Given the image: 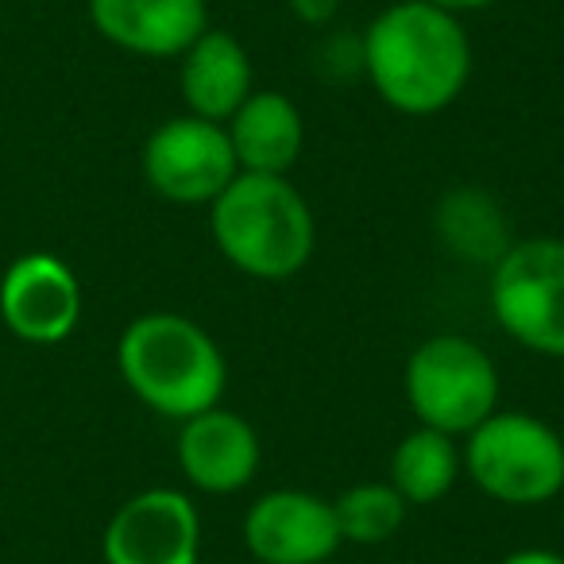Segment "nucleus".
I'll use <instances>...</instances> for the list:
<instances>
[{"mask_svg":"<svg viewBox=\"0 0 564 564\" xmlns=\"http://www.w3.org/2000/svg\"><path fill=\"white\" fill-rule=\"evenodd\" d=\"M364 74L394 112L433 117L468 86L471 40L460 17L425 0H402L364 32Z\"/></svg>","mask_w":564,"mask_h":564,"instance_id":"nucleus-1","label":"nucleus"},{"mask_svg":"<svg viewBox=\"0 0 564 564\" xmlns=\"http://www.w3.org/2000/svg\"><path fill=\"white\" fill-rule=\"evenodd\" d=\"M117 368L124 387L159 417L186 422L220 406L228 364L220 345L182 314H140L117 340Z\"/></svg>","mask_w":564,"mask_h":564,"instance_id":"nucleus-2","label":"nucleus"},{"mask_svg":"<svg viewBox=\"0 0 564 564\" xmlns=\"http://www.w3.org/2000/svg\"><path fill=\"white\" fill-rule=\"evenodd\" d=\"M209 228L220 256L259 282L299 274L317 248L314 209L286 174L240 171L209 205Z\"/></svg>","mask_w":564,"mask_h":564,"instance_id":"nucleus-3","label":"nucleus"},{"mask_svg":"<svg viewBox=\"0 0 564 564\" xmlns=\"http://www.w3.org/2000/svg\"><path fill=\"white\" fill-rule=\"evenodd\" d=\"M464 468L487 499L541 507L564 491V437L522 410H495L468 433Z\"/></svg>","mask_w":564,"mask_h":564,"instance_id":"nucleus-4","label":"nucleus"},{"mask_svg":"<svg viewBox=\"0 0 564 564\" xmlns=\"http://www.w3.org/2000/svg\"><path fill=\"white\" fill-rule=\"evenodd\" d=\"M402 387L417 422L448 437H468L499 410V368L460 333L422 340L410 352Z\"/></svg>","mask_w":564,"mask_h":564,"instance_id":"nucleus-5","label":"nucleus"},{"mask_svg":"<svg viewBox=\"0 0 564 564\" xmlns=\"http://www.w3.org/2000/svg\"><path fill=\"white\" fill-rule=\"evenodd\" d=\"M491 314L522 348L564 360V240H518L491 267Z\"/></svg>","mask_w":564,"mask_h":564,"instance_id":"nucleus-6","label":"nucleus"},{"mask_svg":"<svg viewBox=\"0 0 564 564\" xmlns=\"http://www.w3.org/2000/svg\"><path fill=\"white\" fill-rule=\"evenodd\" d=\"M240 174L225 124L202 117H174L143 143V178L163 202L213 205Z\"/></svg>","mask_w":564,"mask_h":564,"instance_id":"nucleus-7","label":"nucleus"},{"mask_svg":"<svg viewBox=\"0 0 564 564\" xmlns=\"http://www.w3.org/2000/svg\"><path fill=\"white\" fill-rule=\"evenodd\" d=\"M105 564H197L202 514L174 487H148L117 507L101 538Z\"/></svg>","mask_w":564,"mask_h":564,"instance_id":"nucleus-8","label":"nucleus"},{"mask_svg":"<svg viewBox=\"0 0 564 564\" xmlns=\"http://www.w3.org/2000/svg\"><path fill=\"white\" fill-rule=\"evenodd\" d=\"M0 322L24 345H63L82 322V282L51 251H28L0 274Z\"/></svg>","mask_w":564,"mask_h":564,"instance_id":"nucleus-9","label":"nucleus"},{"mask_svg":"<svg viewBox=\"0 0 564 564\" xmlns=\"http://www.w3.org/2000/svg\"><path fill=\"white\" fill-rule=\"evenodd\" d=\"M243 545L259 564H325L345 545V538L329 499L299 487H279L248 507Z\"/></svg>","mask_w":564,"mask_h":564,"instance_id":"nucleus-10","label":"nucleus"},{"mask_svg":"<svg viewBox=\"0 0 564 564\" xmlns=\"http://www.w3.org/2000/svg\"><path fill=\"white\" fill-rule=\"evenodd\" d=\"M89 24L105 43L140 58H182L209 32L205 0H89Z\"/></svg>","mask_w":564,"mask_h":564,"instance_id":"nucleus-11","label":"nucleus"},{"mask_svg":"<svg viewBox=\"0 0 564 564\" xmlns=\"http://www.w3.org/2000/svg\"><path fill=\"white\" fill-rule=\"evenodd\" d=\"M174 453H178V468L189 479V487L205 495L243 491L263 460L256 425L225 406L186 417Z\"/></svg>","mask_w":564,"mask_h":564,"instance_id":"nucleus-12","label":"nucleus"},{"mask_svg":"<svg viewBox=\"0 0 564 564\" xmlns=\"http://www.w3.org/2000/svg\"><path fill=\"white\" fill-rule=\"evenodd\" d=\"M178 89L186 101L189 117L213 120V124H228L236 109L251 97L256 78H251V58L243 43L228 32H209L182 55Z\"/></svg>","mask_w":564,"mask_h":564,"instance_id":"nucleus-13","label":"nucleus"},{"mask_svg":"<svg viewBox=\"0 0 564 564\" xmlns=\"http://www.w3.org/2000/svg\"><path fill=\"white\" fill-rule=\"evenodd\" d=\"M228 143L248 174H286L302 155L306 124L299 105L279 89H251V97L228 117Z\"/></svg>","mask_w":564,"mask_h":564,"instance_id":"nucleus-14","label":"nucleus"},{"mask_svg":"<svg viewBox=\"0 0 564 564\" xmlns=\"http://www.w3.org/2000/svg\"><path fill=\"white\" fill-rule=\"evenodd\" d=\"M460 468L464 456L453 445V437L430 430V425H417L394 445L387 484L406 499V507H433L453 491Z\"/></svg>","mask_w":564,"mask_h":564,"instance_id":"nucleus-15","label":"nucleus"},{"mask_svg":"<svg viewBox=\"0 0 564 564\" xmlns=\"http://www.w3.org/2000/svg\"><path fill=\"white\" fill-rule=\"evenodd\" d=\"M441 236L453 243L456 256L484 259L491 267L510 248L502 213L479 189H456L441 202Z\"/></svg>","mask_w":564,"mask_h":564,"instance_id":"nucleus-16","label":"nucleus"},{"mask_svg":"<svg viewBox=\"0 0 564 564\" xmlns=\"http://www.w3.org/2000/svg\"><path fill=\"white\" fill-rule=\"evenodd\" d=\"M340 538L352 545H383L406 522V499L391 484H356L333 502Z\"/></svg>","mask_w":564,"mask_h":564,"instance_id":"nucleus-17","label":"nucleus"},{"mask_svg":"<svg viewBox=\"0 0 564 564\" xmlns=\"http://www.w3.org/2000/svg\"><path fill=\"white\" fill-rule=\"evenodd\" d=\"M291 12L302 20V24L322 28L340 12V0H291Z\"/></svg>","mask_w":564,"mask_h":564,"instance_id":"nucleus-18","label":"nucleus"},{"mask_svg":"<svg viewBox=\"0 0 564 564\" xmlns=\"http://www.w3.org/2000/svg\"><path fill=\"white\" fill-rule=\"evenodd\" d=\"M499 564H564V553H553V549H514Z\"/></svg>","mask_w":564,"mask_h":564,"instance_id":"nucleus-19","label":"nucleus"},{"mask_svg":"<svg viewBox=\"0 0 564 564\" xmlns=\"http://www.w3.org/2000/svg\"><path fill=\"white\" fill-rule=\"evenodd\" d=\"M425 4H437V9L453 12V17H464V12H484L499 0H425Z\"/></svg>","mask_w":564,"mask_h":564,"instance_id":"nucleus-20","label":"nucleus"}]
</instances>
